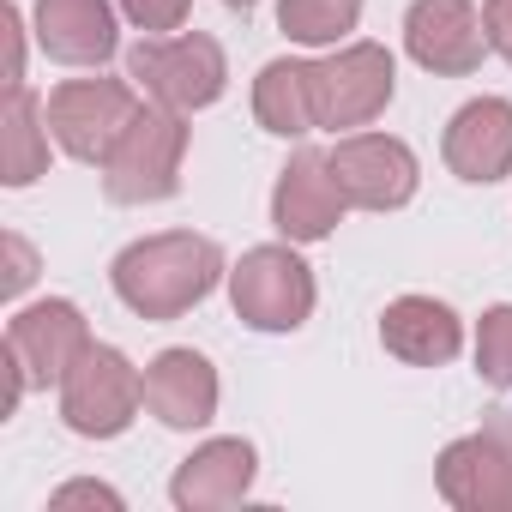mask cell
<instances>
[{"instance_id":"cell-5","label":"cell","mask_w":512,"mask_h":512,"mask_svg":"<svg viewBox=\"0 0 512 512\" xmlns=\"http://www.w3.org/2000/svg\"><path fill=\"white\" fill-rule=\"evenodd\" d=\"M181 163H187V115L145 97L139 121L103 163V193L109 205H163L181 193Z\"/></svg>"},{"instance_id":"cell-17","label":"cell","mask_w":512,"mask_h":512,"mask_svg":"<svg viewBox=\"0 0 512 512\" xmlns=\"http://www.w3.org/2000/svg\"><path fill=\"white\" fill-rule=\"evenodd\" d=\"M380 344L404 368H446L464 350V320L434 296H398L380 314Z\"/></svg>"},{"instance_id":"cell-8","label":"cell","mask_w":512,"mask_h":512,"mask_svg":"<svg viewBox=\"0 0 512 512\" xmlns=\"http://www.w3.org/2000/svg\"><path fill=\"white\" fill-rule=\"evenodd\" d=\"M139 404H145V368H133L127 350H115V344H91L73 362V374L61 380V422L79 440L127 434Z\"/></svg>"},{"instance_id":"cell-19","label":"cell","mask_w":512,"mask_h":512,"mask_svg":"<svg viewBox=\"0 0 512 512\" xmlns=\"http://www.w3.org/2000/svg\"><path fill=\"white\" fill-rule=\"evenodd\" d=\"M49 115H43V97L31 85H7V145H0V181L7 187H31L49 175Z\"/></svg>"},{"instance_id":"cell-9","label":"cell","mask_w":512,"mask_h":512,"mask_svg":"<svg viewBox=\"0 0 512 512\" xmlns=\"http://www.w3.org/2000/svg\"><path fill=\"white\" fill-rule=\"evenodd\" d=\"M434 488L458 512H512V410H494L482 428L458 434L434 464Z\"/></svg>"},{"instance_id":"cell-11","label":"cell","mask_w":512,"mask_h":512,"mask_svg":"<svg viewBox=\"0 0 512 512\" xmlns=\"http://www.w3.org/2000/svg\"><path fill=\"white\" fill-rule=\"evenodd\" d=\"M404 55L434 79H470L488 49V25L476 0H410L404 13Z\"/></svg>"},{"instance_id":"cell-21","label":"cell","mask_w":512,"mask_h":512,"mask_svg":"<svg viewBox=\"0 0 512 512\" xmlns=\"http://www.w3.org/2000/svg\"><path fill=\"white\" fill-rule=\"evenodd\" d=\"M476 374L494 392H512V302L482 308L476 320Z\"/></svg>"},{"instance_id":"cell-16","label":"cell","mask_w":512,"mask_h":512,"mask_svg":"<svg viewBox=\"0 0 512 512\" xmlns=\"http://www.w3.org/2000/svg\"><path fill=\"white\" fill-rule=\"evenodd\" d=\"M145 410L175 428V434H193L217 416V368L211 356L175 344V350H157L145 362Z\"/></svg>"},{"instance_id":"cell-18","label":"cell","mask_w":512,"mask_h":512,"mask_svg":"<svg viewBox=\"0 0 512 512\" xmlns=\"http://www.w3.org/2000/svg\"><path fill=\"white\" fill-rule=\"evenodd\" d=\"M253 121H260L272 139H308L314 121V61H266L260 79H253Z\"/></svg>"},{"instance_id":"cell-15","label":"cell","mask_w":512,"mask_h":512,"mask_svg":"<svg viewBox=\"0 0 512 512\" xmlns=\"http://www.w3.org/2000/svg\"><path fill=\"white\" fill-rule=\"evenodd\" d=\"M253 476H260V452L241 434H217L205 446H193L175 476H169V500L181 512H217V506H235L253 494Z\"/></svg>"},{"instance_id":"cell-25","label":"cell","mask_w":512,"mask_h":512,"mask_svg":"<svg viewBox=\"0 0 512 512\" xmlns=\"http://www.w3.org/2000/svg\"><path fill=\"white\" fill-rule=\"evenodd\" d=\"M482 25H488V49L512 67V0H482Z\"/></svg>"},{"instance_id":"cell-14","label":"cell","mask_w":512,"mask_h":512,"mask_svg":"<svg viewBox=\"0 0 512 512\" xmlns=\"http://www.w3.org/2000/svg\"><path fill=\"white\" fill-rule=\"evenodd\" d=\"M440 157L470 187L506 181L512 175V103L506 97H470L440 133Z\"/></svg>"},{"instance_id":"cell-22","label":"cell","mask_w":512,"mask_h":512,"mask_svg":"<svg viewBox=\"0 0 512 512\" xmlns=\"http://www.w3.org/2000/svg\"><path fill=\"white\" fill-rule=\"evenodd\" d=\"M115 7H121V19H127L133 31H145V37H169V31L187 25L193 0H115Z\"/></svg>"},{"instance_id":"cell-20","label":"cell","mask_w":512,"mask_h":512,"mask_svg":"<svg viewBox=\"0 0 512 512\" xmlns=\"http://www.w3.org/2000/svg\"><path fill=\"white\" fill-rule=\"evenodd\" d=\"M362 25V0H278V31L302 49H338Z\"/></svg>"},{"instance_id":"cell-26","label":"cell","mask_w":512,"mask_h":512,"mask_svg":"<svg viewBox=\"0 0 512 512\" xmlns=\"http://www.w3.org/2000/svg\"><path fill=\"white\" fill-rule=\"evenodd\" d=\"M223 7H229V13H253V7H260V0H223Z\"/></svg>"},{"instance_id":"cell-13","label":"cell","mask_w":512,"mask_h":512,"mask_svg":"<svg viewBox=\"0 0 512 512\" xmlns=\"http://www.w3.org/2000/svg\"><path fill=\"white\" fill-rule=\"evenodd\" d=\"M31 37L61 67H103L121 55V7L115 0H37Z\"/></svg>"},{"instance_id":"cell-1","label":"cell","mask_w":512,"mask_h":512,"mask_svg":"<svg viewBox=\"0 0 512 512\" xmlns=\"http://www.w3.org/2000/svg\"><path fill=\"white\" fill-rule=\"evenodd\" d=\"M217 284H229L223 247L211 235H193V229L139 235V241H127L115 253V266H109V290L121 296V308L151 320V326L193 314Z\"/></svg>"},{"instance_id":"cell-6","label":"cell","mask_w":512,"mask_h":512,"mask_svg":"<svg viewBox=\"0 0 512 512\" xmlns=\"http://www.w3.org/2000/svg\"><path fill=\"white\" fill-rule=\"evenodd\" d=\"M398 97V61L386 43H338L314 61V121L320 133H362Z\"/></svg>"},{"instance_id":"cell-3","label":"cell","mask_w":512,"mask_h":512,"mask_svg":"<svg viewBox=\"0 0 512 512\" xmlns=\"http://www.w3.org/2000/svg\"><path fill=\"white\" fill-rule=\"evenodd\" d=\"M127 79H133L151 103H163V109H175V115H199V109H211V103L229 91V55H223V43L205 37V31L139 37V43L127 49Z\"/></svg>"},{"instance_id":"cell-7","label":"cell","mask_w":512,"mask_h":512,"mask_svg":"<svg viewBox=\"0 0 512 512\" xmlns=\"http://www.w3.org/2000/svg\"><path fill=\"white\" fill-rule=\"evenodd\" d=\"M139 85L133 79H67L49 91L43 115H49V133L55 145L73 157V163H109V151L121 145V133L139 121Z\"/></svg>"},{"instance_id":"cell-4","label":"cell","mask_w":512,"mask_h":512,"mask_svg":"<svg viewBox=\"0 0 512 512\" xmlns=\"http://www.w3.org/2000/svg\"><path fill=\"white\" fill-rule=\"evenodd\" d=\"M91 344H97V338H91V320H85L79 302L49 296V302L19 308V314L7 320V338H0L7 380H13L7 410H19V398L37 392V386H61V380L73 374V362H79Z\"/></svg>"},{"instance_id":"cell-12","label":"cell","mask_w":512,"mask_h":512,"mask_svg":"<svg viewBox=\"0 0 512 512\" xmlns=\"http://www.w3.org/2000/svg\"><path fill=\"white\" fill-rule=\"evenodd\" d=\"M344 211H350V199H344L326 151H290V163L272 181V229L296 247H314L344 223Z\"/></svg>"},{"instance_id":"cell-24","label":"cell","mask_w":512,"mask_h":512,"mask_svg":"<svg viewBox=\"0 0 512 512\" xmlns=\"http://www.w3.org/2000/svg\"><path fill=\"white\" fill-rule=\"evenodd\" d=\"M31 278H37V253H31V241H25V235H7V296H25Z\"/></svg>"},{"instance_id":"cell-23","label":"cell","mask_w":512,"mask_h":512,"mask_svg":"<svg viewBox=\"0 0 512 512\" xmlns=\"http://www.w3.org/2000/svg\"><path fill=\"white\" fill-rule=\"evenodd\" d=\"M67 506H103V512H121L127 500H121L109 482H91V476H85V482H67V488L49 494V512H67Z\"/></svg>"},{"instance_id":"cell-10","label":"cell","mask_w":512,"mask_h":512,"mask_svg":"<svg viewBox=\"0 0 512 512\" xmlns=\"http://www.w3.org/2000/svg\"><path fill=\"white\" fill-rule=\"evenodd\" d=\"M350 211H404L422 187V163L398 133H338V145L326 151Z\"/></svg>"},{"instance_id":"cell-2","label":"cell","mask_w":512,"mask_h":512,"mask_svg":"<svg viewBox=\"0 0 512 512\" xmlns=\"http://www.w3.org/2000/svg\"><path fill=\"white\" fill-rule=\"evenodd\" d=\"M314 302H320V284H314V266L296 253V241L247 247L229 266V308L247 332H266V338L302 332Z\"/></svg>"}]
</instances>
